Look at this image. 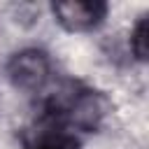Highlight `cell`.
I'll use <instances>...</instances> for the list:
<instances>
[{
    "mask_svg": "<svg viewBox=\"0 0 149 149\" xmlns=\"http://www.w3.org/2000/svg\"><path fill=\"white\" fill-rule=\"evenodd\" d=\"M102 114H105L102 98L95 91L81 88L74 84L51 93L42 109V119L56 121V123L65 126L68 130H72V128L93 130L100 123Z\"/></svg>",
    "mask_w": 149,
    "mask_h": 149,
    "instance_id": "6da1fadb",
    "label": "cell"
},
{
    "mask_svg": "<svg viewBox=\"0 0 149 149\" xmlns=\"http://www.w3.org/2000/svg\"><path fill=\"white\" fill-rule=\"evenodd\" d=\"M26 149H79V140L65 126L40 116V126L28 137Z\"/></svg>",
    "mask_w": 149,
    "mask_h": 149,
    "instance_id": "277c9868",
    "label": "cell"
},
{
    "mask_svg": "<svg viewBox=\"0 0 149 149\" xmlns=\"http://www.w3.org/2000/svg\"><path fill=\"white\" fill-rule=\"evenodd\" d=\"M54 14H56L58 23L65 26L68 30H88V28H93V26H98L102 21V16L107 14V5L98 2V0L56 2L54 5Z\"/></svg>",
    "mask_w": 149,
    "mask_h": 149,
    "instance_id": "3957f363",
    "label": "cell"
},
{
    "mask_svg": "<svg viewBox=\"0 0 149 149\" xmlns=\"http://www.w3.org/2000/svg\"><path fill=\"white\" fill-rule=\"evenodd\" d=\"M130 49L140 61H147V19H140V23L135 26L130 37Z\"/></svg>",
    "mask_w": 149,
    "mask_h": 149,
    "instance_id": "5b68a950",
    "label": "cell"
},
{
    "mask_svg": "<svg viewBox=\"0 0 149 149\" xmlns=\"http://www.w3.org/2000/svg\"><path fill=\"white\" fill-rule=\"evenodd\" d=\"M49 56L40 49H23L12 56L7 65V74L14 86L23 91H37L49 79Z\"/></svg>",
    "mask_w": 149,
    "mask_h": 149,
    "instance_id": "7a4b0ae2",
    "label": "cell"
}]
</instances>
